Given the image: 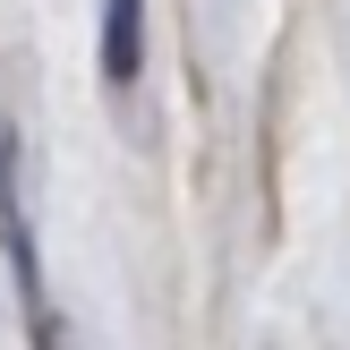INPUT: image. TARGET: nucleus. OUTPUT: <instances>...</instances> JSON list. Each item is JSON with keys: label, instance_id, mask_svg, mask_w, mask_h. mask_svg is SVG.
<instances>
[{"label": "nucleus", "instance_id": "f257e3e1", "mask_svg": "<svg viewBox=\"0 0 350 350\" xmlns=\"http://www.w3.org/2000/svg\"><path fill=\"white\" fill-rule=\"evenodd\" d=\"M0 231H9V265L26 291L34 325H43V282H34V239H26V197H17V137H0Z\"/></svg>", "mask_w": 350, "mask_h": 350}, {"label": "nucleus", "instance_id": "f03ea898", "mask_svg": "<svg viewBox=\"0 0 350 350\" xmlns=\"http://www.w3.org/2000/svg\"><path fill=\"white\" fill-rule=\"evenodd\" d=\"M146 68V0H103V85H129Z\"/></svg>", "mask_w": 350, "mask_h": 350}]
</instances>
